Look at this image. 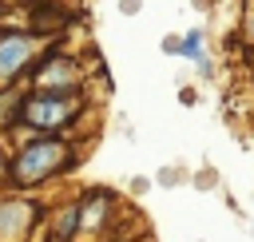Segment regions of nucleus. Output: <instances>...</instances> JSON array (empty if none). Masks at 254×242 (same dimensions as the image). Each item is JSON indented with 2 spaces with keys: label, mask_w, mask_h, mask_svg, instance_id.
Returning a JSON list of instances; mask_svg holds the SVG:
<instances>
[{
  "label": "nucleus",
  "mask_w": 254,
  "mask_h": 242,
  "mask_svg": "<svg viewBox=\"0 0 254 242\" xmlns=\"http://www.w3.org/2000/svg\"><path fill=\"white\" fill-rule=\"evenodd\" d=\"M60 155H67L60 143H36V147H28L24 155H20V163H16V179H40V175H48V167L52 163H60Z\"/></svg>",
  "instance_id": "nucleus-1"
},
{
  "label": "nucleus",
  "mask_w": 254,
  "mask_h": 242,
  "mask_svg": "<svg viewBox=\"0 0 254 242\" xmlns=\"http://www.w3.org/2000/svg\"><path fill=\"white\" fill-rule=\"evenodd\" d=\"M71 111H75V103H64V99H32L24 107L28 123H36V127H60Z\"/></svg>",
  "instance_id": "nucleus-2"
},
{
  "label": "nucleus",
  "mask_w": 254,
  "mask_h": 242,
  "mask_svg": "<svg viewBox=\"0 0 254 242\" xmlns=\"http://www.w3.org/2000/svg\"><path fill=\"white\" fill-rule=\"evenodd\" d=\"M28 56H32V40L28 36H4L0 40V79L16 75Z\"/></svg>",
  "instance_id": "nucleus-3"
}]
</instances>
